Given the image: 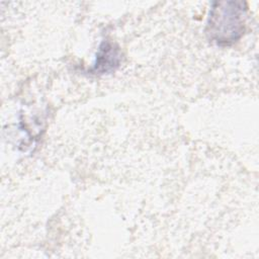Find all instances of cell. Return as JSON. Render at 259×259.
Wrapping results in <instances>:
<instances>
[{
  "label": "cell",
  "instance_id": "cell-1",
  "mask_svg": "<svg viewBox=\"0 0 259 259\" xmlns=\"http://www.w3.org/2000/svg\"><path fill=\"white\" fill-rule=\"evenodd\" d=\"M247 9L243 1L212 2L205 26L207 39L219 47L236 44L245 32Z\"/></svg>",
  "mask_w": 259,
  "mask_h": 259
},
{
  "label": "cell",
  "instance_id": "cell-2",
  "mask_svg": "<svg viewBox=\"0 0 259 259\" xmlns=\"http://www.w3.org/2000/svg\"><path fill=\"white\" fill-rule=\"evenodd\" d=\"M120 63L121 52L119 47L110 40H103L98 48L95 61L89 72L95 75L108 74L114 72Z\"/></svg>",
  "mask_w": 259,
  "mask_h": 259
}]
</instances>
